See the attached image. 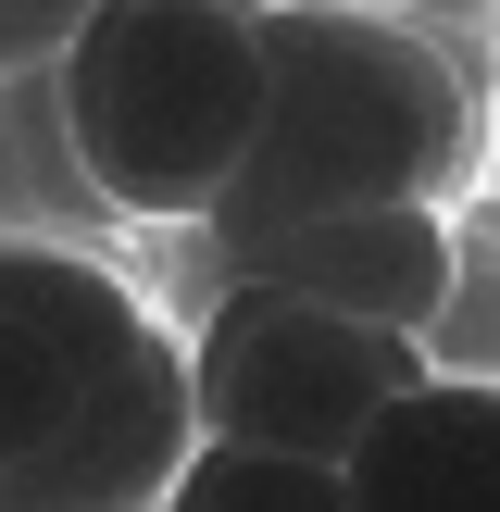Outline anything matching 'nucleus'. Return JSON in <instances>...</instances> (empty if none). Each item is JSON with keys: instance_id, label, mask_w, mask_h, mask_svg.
<instances>
[{"instance_id": "nucleus-1", "label": "nucleus", "mask_w": 500, "mask_h": 512, "mask_svg": "<svg viewBox=\"0 0 500 512\" xmlns=\"http://www.w3.org/2000/svg\"><path fill=\"white\" fill-rule=\"evenodd\" d=\"M263 25V138L213 213V250L325 213H438L488 150L463 63L400 13H250Z\"/></svg>"}, {"instance_id": "nucleus-2", "label": "nucleus", "mask_w": 500, "mask_h": 512, "mask_svg": "<svg viewBox=\"0 0 500 512\" xmlns=\"http://www.w3.org/2000/svg\"><path fill=\"white\" fill-rule=\"evenodd\" d=\"M63 163L125 225H213L263 138V25L225 0H100L63 75Z\"/></svg>"}, {"instance_id": "nucleus-3", "label": "nucleus", "mask_w": 500, "mask_h": 512, "mask_svg": "<svg viewBox=\"0 0 500 512\" xmlns=\"http://www.w3.org/2000/svg\"><path fill=\"white\" fill-rule=\"evenodd\" d=\"M188 388L225 450H288V463L350 475V450L425 388V350L350 313H313L288 288H213L188 325Z\"/></svg>"}, {"instance_id": "nucleus-4", "label": "nucleus", "mask_w": 500, "mask_h": 512, "mask_svg": "<svg viewBox=\"0 0 500 512\" xmlns=\"http://www.w3.org/2000/svg\"><path fill=\"white\" fill-rule=\"evenodd\" d=\"M150 300L63 238H0V475H25L150 338Z\"/></svg>"}, {"instance_id": "nucleus-5", "label": "nucleus", "mask_w": 500, "mask_h": 512, "mask_svg": "<svg viewBox=\"0 0 500 512\" xmlns=\"http://www.w3.org/2000/svg\"><path fill=\"white\" fill-rule=\"evenodd\" d=\"M200 450H213V425H200V388H188V338L150 325L138 363H125L25 475H0V512H163L188 488Z\"/></svg>"}, {"instance_id": "nucleus-6", "label": "nucleus", "mask_w": 500, "mask_h": 512, "mask_svg": "<svg viewBox=\"0 0 500 512\" xmlns=\"http://www.w3.org/2000/svg\"><path fill=\"white\" fill-rule=\"evenodd\" d=\"M463 275V225L450 213H325V225H275L238 238L213 288H288L313 313H350L375 338H425Z\"/></svg>"}, {"instance_id": "nucleus-7", "label": "nucleus", "mask_w": 500, "mask_h": 512, "mask_svg": "<svg viewBox=\"0 0 500 512\" xmlns=\"http://www.w3.org/2000/svg\"><path fill=\"white\" fill-rule=\"evenodd\" d=\"M350 512H500V388H438L425 375L350 450Z\"/></svg>"}, {"instance_id": "nucleus-8", "label": "nucleus", "mask_w": 500, "mask_h": 512, "mask_svg": "<svg viewBox=\"0 0 500 512\" xmlns=\"http://www.w3.org/2000/svg\"><path fill=\"white\" fill-rule=\"evenodd\" d=\"M163 512H350V475H338V463H288V450H225V438H213Z\"/></svg>"}, {"instance_id": "nucleus-9", "label": "nucleus", "mask_w": 500, "mask_h": 512, "mask_svg": "<svg viewBox=\"0 0 500 512\" xmlns=\"http://www.w3.org/2000/svg\"><path fill=\"white\" fill-rule=\"evenodd\" d=\"M413 350H425L438 388H500V250L488 238H463V275H450L438 325H425Z\"/></svg>"}, {"instance_id": "nucleus-10", "label": "nucleus", "mask_w": 500, "mask_h": 512, "mask_svg": "<svg viewBox=\"0 0 500 512\" xmlns=\"http://www.w3.org/2000/svg\"><path fill=\"white\" fill-rule=\"evenodd\" d=\"M75 25H88V13H50V0H0V88H13V75H63Z\"/></svg>"}]
</instances>
